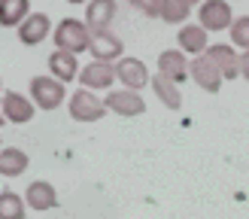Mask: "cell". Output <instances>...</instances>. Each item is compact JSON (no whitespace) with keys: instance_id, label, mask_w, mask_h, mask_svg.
Returning <instances> with one entry per match:
<instances>
[{"instance_id":"6da1fadb","label":"cell","mask_w":249,"mask_h":219,"mask_svg":"<svg viewBox=\"0 0 249 219\" xmlns=\"http://www.w3.org/2000/svg\"><path fill=\"white\" fill-rule=\"evenodd\" d=\"M52 40H55V49H64V52H89V43H91V31L82 18H64L55 24L52 31Z\"/></svg>"},{"instance_id":"7a4b0ae2","label":"cell","mask_w":249,"mask_h":219,"mask_svg":"<svg viewBox=\"0 0 249 219\" xmlns=\"http://www.w3.org/2000/svg\"><path fill=\"white\" fill-rule=\"evenodd\" d=\"M67 113L73 122H101L109 110L107 104L97 97V91L91 89H76L70 94V101H67Z\"/></svg>"},{"instance_id":"3957f363","label":"cell","mask_w":249,"mask_h":219,"mask_svg":"<svg viewBox=\"0 0 249 219\" xmlns=\"http://www.w3.org/2000/svg\"><path fill=\"white\" fill-rule=\"evenodd\" d=\"M31 101L36 104V110H46L49 113V110H58L67 101V89L52 73H49V76H34L31 79Z\"/></svg>"},{"instance_id":"277c9868","label":"cell","mask_w":249,"mask_h":219,"mask_svg":"<svg viewBox=\"0 0 249 219\" xmlns=\"http://www.w3.org/2000/svg\"><path fill=\"white\" fill-rule=\"evenodd\" d=\"M234 21V9L228 0H204L201 9H197V24L207 31V34H219V31H228Z\"/></svg>"},{"instance_id":"5b68a950","label":"cell","mask_w":249,"mask_h":219,"mask_svg":"<svg viewBox=\"0 0 249 219\" xmlns=\"http://www.w3.org/2000/svg\"><path fill=\"white\" fill-rule=\"evenodd\" d=\"M104 104H107L109 113H116L122 119H134V116L146 113V101L140 97V91H134V89H119V91L109 89V94L104 97Z\"/></svg>"},{"instance_id":"8992f818","label":"cell","mask_w":249,"mask_h":219,"mask_svg":"<svg viewBox=\"0 0 249 219\" xmlns=\"http://www.w3.org/2000/svg\"><path fill=\"white\" fill-rule=\"evenodd\" d=\"M79 82H82V89H91V91H109L116 82L113 61H91L89 67L79 70Z\"/></svg>"},{"instance_id":"52a82bcc","label":"cell","mask_w":249,"mask_h":219,"mask_svg":"<svg viewBox=\"0 0 249 219\" xmlns=\"http://www.w3.org/2000/svg\"><path fill=\"white\" fill-rule=\"evenodd\" d=\"M0 110H3V119L12 122V125H28L34 119V113H36V104L31 97H24L21 91H3Z\"/></svg>"},{"instance_id":"ba28073f","label":"cell","mask_w":249,"mask_h":219,"mask_svg":"<svg viewBox=\"0 0 249 219\" xmlns=\"http://www.w3.org/2000/svg\"><path fill=\"white\" fill-rule=\"evenodd\" d=\"M204 55L216 64V70L222 73V79H237V76H240V55H237V49H234L231 43L207 46Z\"/></svg>"},{"instance_id":"9c48e42d","label":"cell","mask_w":249,"mask_h":219,"mask_svg":"<svg viewBox=\"0 0 249 219\" xmlns=\"http://www.w3.org/2000/svg\"><path fill=\"white\" fill-rule=\"evenodd\" d=\"M189 76L195 79V85H201V89L210 91V94H216L222 89V82H225L222 73L216 70V64L207 55H195V61H189Z\"/></svg>"},{"instance_id":"30bf717a","label":"cell","mask_w":249,"mask_h":219,"mask_svg":"<svg viewBox=\"0 0 249 219\" xmlns=\"http://www.w3.org/2000/svg\"><path fill=\"white\" fill-rule=\"evenodd\" d=\"M113 67H116V79L124 85V89H134V91L146 89L149 79H152L140 58H122V61H116Z\"/></svg>"},{"instance_id":"8fae6325","label":"cell","mask_w":249,"mask_h":219,"mask_svg":"<svg viewBox=\"0 0 249 219\" xmlns=\"http://www.w3.org/2000/svg\"><path fill=\"white\" fill-rule=\"evenodd\" d=\"M158 73L167 76L170 82H177V85H182L189 79V58H185L182 49H164L158 55Z\"/></svg>"},{"instance_id":"7c38bea8","label":"cell","mask_w":249,"mask_h":219,"mask_svg":"<svg viewBox=\"0 0 249 219\" xmlns=\"http://www.w3.org/2000/svg\"><path fill=\"white\" fill-rule=\"evenodd\" d=\"M116 12H119V6H116V0H89L85 3V24H89V31L94 34V31H109V24L116 21Z\"/></svg>"},{"instance_id":"4fadbf2b","label":"cell","mask_w":249,"mask_h":219,"mask_svg":"<svg viewBox=\"0 0 249 219\" xmlns=\"http://www.w3.org/2000/svg\"><path fill=\"white\" fill-rule=\"evenodd\" d=\"M49 31H52V21H49L46 12H28V18L18 24V40L21 46H40Z\"/></svg>"},{"instance_id":"5bb4252c","label":"cell","mask_w":249,"mask_h":219,"mask_svg":"<svg viewBox=\"0 0 249 219\" xmlns=\"http://www.w3.org/2000/svg\"><path fill=\"white\" fill-rule=\"evenodd\" d=\"M89 52L94 61H119L122 58V36H116L113 31H94Z\"/></svg>"},{"instance_id":"9a60e30c","label":"cell","mask_w":249,"mask_h":219,"mask_svg":"<svg viewBox=\"0 0 249 219\" xmlns=\"http://www.w3.org/2000/svg\"><path fill=\"white\" fill-rule=\"evenodd\" d=\"M24 204L31 207V210H52L58 207V192L52 182L46 180H34L28 189H24Z\"/></svg>"},{"instance_id":"2e32d148","label":"cell","mask_w":249,"mask_h":219,"mask_svg":"<svg viewBox=\"0 0 249 219\" xmlns=\"http://www.w3.org/2000/svg\"><path fill=\"white\" fill-rule=\"evenodd\" d=\"M49 73H52L55 79H61V82H73L79 76V61H76V55L73 52H64V49H55L52 55H49Z\"/></svg>"},{"instance_id":"e0dca14e","label":"cell","mask_w":249,"mask_h":219,"mask_svg":"<svg viewBox=\"0 0 249 219\" xmlns=\"http://www.w3.org/2000/svg\"><path fill=\"white\" fill-rule=\"evenodd\" d=\"M179 49L185 55H204L207 52V46H210V36H207V31L201 28V24H189L185 21L182 28H179Z\"/></svg>"},{"instance_id":"ac0fdd59","label":"cell","mask_w":249,"mask_h":219,"mask_svg":"<svg viewBox=\"0 0 249 219\" xmlns=\"http://www.w3.org/2000/svg\"><path fill=\"white\" fill-rule=\"evenodd\" d=\"M28 167H31V158L24 149L0 146V177H21Z\"/></svg>"},{"instance_id":"d6986e66","label":"cell","mask_w":249,"mask_h":219,"mask_svg":"<svg viewBox=\"0 0 249 219\" xmlns=\"http://www.w3.org/2000/svg\"><path fill=\"white\" fill-rule=\"evenodd\" d=\"M149 89H152V91L158 94V101L164 104L167 110H179V107H182V94H179V85H177V82H170L167 76H161V73H158V76H152V79H149Z\"/></svg>"},{"instance_id":"ffe728a7","label":"cell","mask_w":249,"mask_h":219,"mask_svg":"<svg viewBox=\"0 0 249 219\" xmlns=\"http://www.w3.org/2000/svg\"><path fill=\"white\" fill-rule=\"evenodd\" d=\"M31 12V0H0V28H18Z\"/></svg>"},{"instance_id":"44dd1931","label":"cell","mask_w":249,"mask_h":219,"mask_svg":"<svg viewBox=\"0 0 249 219\" xmlns=\"http://www.w3.org/2000/svg\"><path fill=\"white\" fill-rule=\"evenodd\" d=\"M192 16V3L189 0H161V16L167 24H185Z\"/></svg>"},{"instance_id":"7402d4cb","label":"cell","mask_w":249,"mask_h":219,"mask_svg":"<svg viewBox=\"0 0 249 219\" xmlns=\"http://www.w3.org/2000/svg\"><path fill=\"white\" fill-rule=\"evenodd\" d=\"M0 219H24V198L12 189L0 192Z\"/></svg>"},{"instance_id":"603a6c76","label":"cell","mask_w":249,"mask_h":219,"mask_svg":"<svg viewBox=\"0 0 249 219\" xmlns=\"http://www.w3.org/2000/svg\"><path fill=\"white\" fill-rule=\"evenodd\" d=\"M228 34H231V46L234 49H249V16H240V18H234L231 21V28H228Z\"/></svg>"},{"instance_id":"cb8c5ba5","label":"cell","mask_w":249,"mask_h":219,"mask_svg":"<svg viewBox=\"0 0 249 219\" xmlns=\"http://www.w3.org/2000/svg\"><path fill=\"white\" fill-rule=\"evenodd\" d=\"M128 3L137 12H143L146 18H158L161 16V0H128Z\"/></svg>"},{"instance_id":"d4e9b609","label":"cell","mask_w":249,"mask_h":219,"mask_svg":"<svg viewBox=\"0 0 249 219\" xmlns=\"http://www.w3.org/2000/svg\"><path fill=\"white\" fill-rule=\"evenodd\" d=\"M240 76L249 82V49H246V52L240 55Z\"/></svg>"},{"instance_id":"484cf974","label":"cell","mask_w":249,"mask_h":219,"mask_svg":"<svg viewBox=\"0 0 249 219\" xmlns=\"http://www.w3.org/2000/svg\"><path fill=\"white\" fill-rule=\"evenodd\" d=\"M70 6H79V3H89V0H67Z\"/></svg>"},{"instance_id":"4316f807","label":"cell","mask_w":249,"mask_h":219,"mask_svg":"<svg viewBox=\"0 0 249 219\" xmlns=\"http://www.w3.org/2000/svg\"><path fill=\"white\" fill-rule=\"evenodd\" d=\"M189 3H192V6H195V3H204V0H189Z\"/></svg>"},{"instance_id":"83f0119b","label":"cell","mask_w":249,"mask_h":219,"mask_svg":"<svg viewBox=\"0 0 249 219\" xmlns=\"http://www.w3.org/2000/svg\"><path fill=\"white\" fill-rule=\"evenodd\" d=\"M0 85H3V82H0Z\"/></svg>"}]
</instances>
